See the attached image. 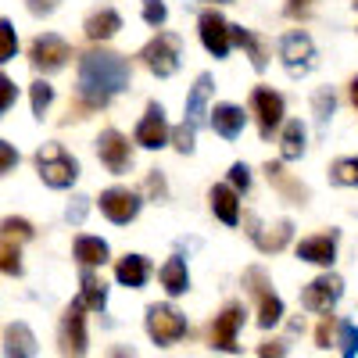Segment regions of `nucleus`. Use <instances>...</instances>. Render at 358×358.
<instances>
[{
    "label": "nucleus",
    "mask_w": 358,
    "mask_h": 358,
    "mask_svg": "<svg viewBox=\"0 0 358 358\" xmlns=\"http://www.w3.org/2000/svg\"><path fill=\"white\" fill-rule=\"evenodd\" d=\"M33 241V222L29 219H4L0 222V273L18 276L22 273V244Z\"/></svg>",
    "instance_id": "nucleus-3"
},
{
    "label": "nucleus",
    "mask_w": 358,
    "mask_h": 358,
    "mask_svg": "<svg viewBox=\"0 0 358 358\" xmlns=\"http://www.w3.org/2000/svg\"><path fill=\"white\" fill-rule=\"evenodd\" d=\"M57 4H62V0H25V8L33 11L36 18H43V15H54V11H57Z\"/></svg>",
    "instance_id": "nucleus-44"
},
{
    "label": "nucleus",
    "mask_w": 358,
    "mask_h": 358,
    "mask_svg": "<svg viewBox=\"0 0 358 358\" xmlns=\"http://www.w3.org/2000/svg\"><path fill=\"white\" fill-rule=\"evenodd\" d=\"M15 97H18V86H15V79H8L4 72H0V115H4V111L15 104Z\"/></svg>",
    "instance_id": "nucleus-40"
},
{
    "label": "nucleus",
    "mask_w": 358,
    "mask_h": 358,
    "mask_svg": "<svg viewBox=\"0 0 358 358\" xmlns=\"http://www.w3.org/2000/svg\"><path fill=\"white\" fill-rule=\"evenodd\" d=\"M115 276H118V283L122 287H143L147 283V276H151V262H147L143 255H126V258H118V265H115Z\"/></svg>",
    "instance_id": "nucleus-20"
},
{
    "label": "nucleus",
    "mask_w": 358,
    "mask_h": 358,
    "mask_svg": "<svg viewBox=\"0 0 358 358\" xmlns=\"http://www.w3.org/2000/svg\"><path fill=\"white\" fill-rule=\"evenodd\" d=\"M312 4H315V0H287V15L290 18H301V15L312 11Z\"/></svg>",
    "instance_id": "nucleus-45"
},
{
    "label": "nucleus",
    "mask_w": 358,
    "mask_h": 358,
    "mask_svg": "<svg viewBox=\"0 0 358 358\" xmlns=\"http://www.w3.org/2000/svg\"><path fill=\"white\" fill-rule=\"evenodd\" d=\"M101 212L115 226H126L140 215V194H133L129 187H111V190L101 194Z\"/></svg>",
    "instance_id": "nucleus-12"
},
{
    "label": "nucleus",
    "mask_w": 358,
    "mask_h": 358,
    "mask_svg": "<svg viewBox=\"0 0 358 358\" xmlns=\"http://www.w3.org/2000/svg\"><path fill=\"white\" fill-rule=\"evenodd\" d=\"M162 287H165L172 297H179V294L190 290V273H187V262H183V258H169V262L162 265Z\"/></svg>",
    "instance_id": "nucleus-28"
},
{
    "label": "nucleus",
    "mask_w": 358,
    "mask_h": 358,
    "mask_svg": "<svg viewBox=\"0 0 358 358\" xmlns=\"http://www.w3.org/2000/svg\"><path fill=\"white\" fill-rule=\"evenodd\" d=\"M36 169H40V179L47 187H54V190L72 187L76 176H79V162L65 151L62 143H43L36 151Z\"/></svg>",
    "instance_id": "nucleus-2"
},
{
    "label": "nucleus",
    "mask_w": 358,
    "mask_h": 358,
    "mask_svg": "<svg viewBox=\"0 0 358 358\" xmlns=\"http://www.w3.org/2000/svg\"><path fill=\"white\" fill-rule=\"evenodd\" d=\"M337 326H341V322H337L334 315H322L319 330H315V344H319V348H330V344H334V334H337Z\"/></svg>",
    "instance_id": "nucleus-37"
},
{
    "label": "nucleus",
    "mask_w": 358,
    "mask_h": 358,
    "mask_svg": "<svg viewBox=\"0 0 358 358\" xmlns=\"http://www.w3.org/2000/svg\"><path fill=\"white\" fill-rule=\"evenodd\" d=\"M69 57H72L69 43L62 36H54V33H43V36H36L33 43H29V65H33L36 72H57V69H65Z\"/></svg>",
    "instance_id": "nucleus-8"
},
{
    "label": "nucleus",
    "mask_w": 358,
    "mask_h": 358,
    "mask_svg": "<svg viewBox=\"0 0 358 358\" xmlns=\"http://www.w3.org/2000/svg\"><path fill=\"white\" fill-rule=\"evenodd\" d=\"M297 258L312 262V265H334V258H337V233H319V236L301 241L297 244Z\"/></svg>",
    "instance_id": "nucleus-17"
},
{
    "label": "nucleus",
    "mask_w": 358,
    "mask_h": 358,
    "mask_svg": "<svg viewBox=\"0 0 358 358\" xmlns=\"http://www.w3.org/2000/svg\"><path fill=\"white\" fill-rule=\"evenodd\" d=\"M147 190H151V197H158V201H165L169 197V187H165V176L155 169L151 176H147Z\"/></svg>",
    "instance_id": "nucleus-42"
},
{
    "label": "nucleus",
    "mask_w": 358,
    "mask_h": 358,
    "mask_svg": "<svg viewBox=\"0 0 358 358\" xmlns=\"http://www.w3.org/2000/svg\"><path fill=\"white\" fill-rule=\"evenodd\" d=\"M280 57L290 76H305L315 69V43L308 33H301V29H294V33H287L280 40Z\"/></svg>",
    "instance_id": "nucleus-7"
},
{
    "label": "nucleus",
    "mask_w": 358,
    "mask_h": 358,
    "mask_svg": "<svg viewBox=\"0 0 358 358\" xmlns=\"http://www.w3.org/2000/svg\"><path fill=\"white\" fill-rule=\"evenodd\" d=\"M215 4H219V0H215Z\"/></svg>",
    "instance_id": "nucleus-49"
},
{
    "label": "nucleus",
    "mask_w": 358,
    "mask_h": 358,
    "mask_svg": "<svg viewBox=\"0 0 358 358\" xmlns=\"http://www.w3.org/2000/svg\"><path fill=\"white\" fill-rule=\"evenodd\" d=\"M86 215V197H76V204H69V222H83Z\"/></svg>",
    "instance_id": "nucleus-46"
},
{
    "label": "nucleus",
    "mask_w": 358,
    "mask_h": 358,
    "mask_svg": "<svg viewBox=\"0 0 358 358\" xmlns=\"http://www.w3.org/2000/svg\"><path fill=\"white\" fill-rule=\"evenodd\" d=\"M312 108H315V126L326 129V122H330V115H334V108H337L334 90H319V94L312 97Z\"/></svg>",
    "instance_id": "nucleus-32"
},
{
    "label": "nucleus",
    "mask_w": 358,
    "mask_h": 358,
    "mask_svg": "<svg viewBox=\"0 0 358 358\" xmlns=\"http://www.w3.org/2000/svg\"><path fill=\"white\" fill-rule=\"evenodd\" d=\"M248 226H251V229H248V233H251V241H255L262 251H283V248H287V241H290V233H294V226H290L287 219H283V222H276L268 233L258 226V219H255V215H248Z\"/></svg>",
    "instance_id": "nucleus-19"
},
{
    "label": "nucleus",
    "mask_w": 358,
    "mask_h": 358,
    "mask_svg": "<svg viewBox=\"0 0 358 358\" xmlns=\"http://www.w3.org/2000/svg\"><path fill=\"white\" fill-rule=\"evenodd\" d=\"M4 358H36V334L25 322H11L4 330Z\"/></svg>",
    "instance_id": "nucleus-18"
},
{
    "label": "nucleus",
    "mask_w": 358,
    "mask_h": 358,
    "mask_svg": "<svg viewBox=\"0 0 358 358\" xmlns=\"http://www.w3.org/2000/svg\"><path fill=\"white\" fill-rule=\"evenodd\" d=\"M208 201H212V212H215L226 226L241 222V201H236V190H233V187H212Z\"/></svg>",
    "instance_id": "nucleus-24"
},
{
    "label": "nucleus",
    "mask_w": 358,
    "mask_h": 358,
    "mask_svg": "<svg viewBox=\"0 0 358 358\" xmlns=\"http://www.w3.org/2000/svg\"><path fill=\"white\" fill-rule=\"evenodd\" d=\"M208 97H212V76H197L190 97H187V122L197 129L208 115Z\"/></svg>",
    "instance_id": "nucleus-23"
},
{
    "label": "nucleus",
    "mask_w": 358,
    "mask_h": 358,
    "mask_svg": "<svg viewBox=\"0 0 358 358\" xmlns=\"http://www.w3.org/2000/svg\"><path fill=\"white\" fill-rule=\"evenodd\" d=\"M143 322H147V334H151V341L158 348H169V344L187 337V319L179 315L172 305H151Z\"/></svg>",
    "instance_id": "nucleus-6"
},
{
    "label": "nucleus",
    "mask_w": 358,
    "mask_h": 358,
    "mask_svg": "<svg viewBox=\"0 0 358 358\" xmlns=\"http://www.w3.org/2000/svg\"><path fill=\"white\" fill-rule=\"evenodd\" d=\"M129 76H133V69L122 54L90 50L79 62V94L86 97L90 108H104L115 94H122L129 86Z\"/></svg>",
    "instance_id": "nucleus-1"
},
{
    "label": "nucleus",
    "mask_w": 358,
    "mask_h": 358,
    "mask_svg": "<svg viewBox=\"0 0 358 358\" xmlns=\"http://www.w3.org/2000/svg\"><path fill=\"white\" fill-rule=\"evenodd\" d=\"M169 122H165V108L158 101L147 104V115L140 118V126H136V143L147 147V151H158V147L169 143Z\"/></svg>",
    "instance_id": "nucleus-16"
},
{
    "label": "nucleus",
    "mask_w": 358,
    "mask_h": 358,
    "mask_svg": "<svg viewBox=\"0 0 358 358\" xmlns=\"http://www.w3.org/2000/svg\"><path fill=\"white\" fill-rule=\"evenodd\" d=\"M280 155H283L287 162H294V158H301V155H305V126L297 122V118L283 126V136H280Z\"/></svg>",
    "instance_id": "nucleus-29"
},
{
    "label": "nucleus",
    "mask_w": 358,
    "mask_h": 358,
    "mask_svg": "<svg viewBox=\"0 0 358 358\" xmlns=\"http://www.w3.org/2000/svg\"><path fill=\"white\" fill-rule=\"evenodd\" d=\"M83 290H79V301L90 308V312H104L108 305V283L94 273V268H83Z\"/></svg>",
    "instance_id": "nucleus-22"
},
{
    "label": "nucleus",
    "mask_w": 358,
    "mask_h": 358,
    "mask_svg": "<svg viewBox=\"0 0 358 358\" xmlns=\"http://www.w3.org/2000/svg\"><path fill=\"white\" fill-rule=\"evenodd\" d=\"M194 140H197V129H194L190 122H183V126L172 129V143H176L179 155H190V151H194Z\"/></svg>",
    "instance_id": "nucleus-36"
},
{
    "label": "nucleus",
    "mask_w": 358,
    "mask_h": 358,
    "mask_svg": "<svg viewBox=\"0 0 358 358\" xmlns=\"http://www.w3.org/2000/svg\"><path fill=\"white\" fill-rule=\"evenodd\" d=\"M15 165H18V151H15L8 140H0V176H8Z\"/></svg>",
    "instance_id": "nucleus-41"
},
{
    "label": "nucleus",
    "mask_w": 358,
    "mask_h": 358,
    "mask_svg": "<svg viewBox=\"0 0 358 358\" xmlns=\"http://www.w3.org/2000/svg\"><path fill=\"white\" fill-rule=\"evenodd\" d=\"M244 108H236V104H215V111H212V126H215V133L219 136H226V140H236L241 136V129H244Z\"/></svg>",
    "instance_id": "nucleus-21"
},
{
    "label": "nucleus",
    "mask_w": 358,
    "mask_h": 358,
    "mask_svg": "<svg viewBox=\"0 0 358 358\" xmlns=\"http://www.w3.org/2000/svg\"><path fill=\"white\" fill-rule=\"evenodd\" d=\"M258 358H287V344L283 341H262Z\"/></svg>",
    "instance_id": "nucleus-43"
},
{
    "label": "nucleus",
    "mask_w": 358,
    "mask_h": 358,
    "mask_svg": "<svg viewBox=\"0 0 358 358\" xmlns=\"http://www.w3.org/2000/svg\"><path fill=\"white\" fill-rule=\"evenodd\" d=\"M229 187H233L236 194H241V190H248V187H251V169H248L244 162H236V165L229 169Z\"/></svg>",
    "instance_id": "nucleus-39"
},
{
    "label": "nucleus",
    "mask_w": 358,
    "mask_h": 358,
    "mask_svg": "<svg viewBox=\"0 0 358 358\" xmlns=\"http://www.w3.org/2000/svg\"><path fill=\"white\" fill-rule=\"evenodd\" d=\"M50 101H54V86L43 83V79H36V83H33V115L43 118L47 108H50Z\"/></svg>",
    "instance_id": "nucleus-35"
},
{
    "label": "nucleus",
    "mask_w": 358,
    "mask_h": 358,
    "mask_svg": "<svg viewBox=\"0 0 358 358\" xmlns=\"http://www.w3.org/2000/svg\"><path fill=\"white\" fill-rule=\"evenodd\" d=\"M241 326H244V305L229 301L212 322V348L215 351H236V334H241Z\"/></svg>",
    "instance_id": "nucleus-15"
},
{
    "label": "nucleus",
    "mask_w": 358,
    "mask_h": 358,
    "mask_svg": "<svg viewBox=\"0 0 358 358\" xmlns=\"http://www.w3.org/2000/svg\"><path fill=\"white\" fill-rule=\"evenodd\" d=\"M330 179H334L337 187H358V155L334 162L330 165Z\"/></svg>",
    "instance_id": "nucleus-31"
},
{
    "label": "nucleus",
    "mask_w": 358,
    "mask_h": 358,
    "mask_svg": "<svg viewBox=\"0 0 358 358\" xmlns=\"http://www.w3.org/2000/svg\"><path fill=\"white\" fill-rule=\"evenodd\" d=\"M233 43L248 47V54H251V65H255L258 72L268 65V57H265V43H262L255 33H248V29H236V25H233Z\"/></svg>",
    "instance_id": "nucleus-30"
},
{
    "label": "nucleus",
    "mask_w": 358,
    "mask_h": 358,
    "mask_svg": "<svg viewBox=\"0 0 358 358\" xmlns=\"http://www.w3.org/2000/svg\"><path fill=\"white\" fill-rule=\"evenodd\" d=\"M108 358H133V351H129V348H122V344H115V348L108 351Z\"/></svg>",
    "instance_id": "nucleus-47"
},
{
    "label": "nucleus",
    "mask_w": 358,
    "mask_h": 358,
    "mask_svg": "<svg viewBox=\"0 0 358 358\" xmlns=\"http://www.w3.org/2000/svg\"><path fill=\"white\" fill-rule=\"evenodd\" d=\"M251 111L258 115V129H262L265 140L283 126V97L276 90H268V86L251 90Z\"/></svg>",
    "instance_id": "nucleus-10"
},
{
    "label": "nucleus",
    "mask_w": 358,
    "mask_h": 358,
    "mask_svg": "<svg viewBox=\"0 0 358 358\" xmlns=\"http://www.w3.org/2000/svg\"><path fill=\"white\" fill-rule=\"evenodd\" d=\"M248 283H251V294L258 297V326L262 330H273L283 319V301L276 297V290L268 287V276L262 268H248Z\"/></svg>",
    "instance_id": "nucleus-9"
},
{
    "label": "nucleus",
    "mask_w": 358,
    "mask_h": 358,
    "mask_svg": "<svg viewBox=\"0 0 358 358\" xmlns=\"http://www.w3.org/2000/svg\"><path fill=\"white\" fill-rule=\"evenodd\" d=\"M97 155L108 165V172H115V176H122L133 165V147H129V140L118 133V129H104L97 136Z\"/></svg>",
    "instance_id": "nucleus-11"
},
{
    "label": "nucleus",
    "mask_w": 358,
    "mask_h": 358,
    "mask_svg": "<svg viewBox=\"0 0 358 358\" xmlns=\"http://www.w3.org/2000/svg\"><path fill=\"white\" fill-rule=\"evenodd\" d=\"M265 176H268V183H273L287 201H297V204H301V201L308 197V190H305L301 183H297V179H290V176L283 172V165H280V162H268V165H265Z\"/></svg>",
    "instance_id": "nucleus-27"
},
{
    "label": "nucleus",
    "mask_w": 358,
    "mask_h": 358,
    "mask_svg": "<svg viewBox=\"0 0 358 358\" xmlns=\"http://www.w3.org/2000/svg\"><path fill=\"white\" fill-rule=\"evenodd\" d=\"M165 18H169V11L162 0H143V22L147 25H165Z\"/></svg>",
    "instance_id": "nucleus-38"
},
{
    "label": "nucleus",
    "mask_w": 358,
    "mask_h": 358,
    "mask_svg": "<svg viewBox=\"0 0 358 358\" xmlns=\"http://www.w3.org/2000/svg\"><path fill=\"white\" fill-rule=\"evenodd\" d=\"M201 43H204L208 54L226 57L229 47H233V25H229L219 11H204V15H201Z\"/></svg>",
    "instance_id": "nucleus-14"
},
{
    "label": "nucleus",
    "mask_w": 358,
    "mask_h": 358,
    "mask_svg": "<svg viewBox=\"0 0 358 358\" xmlns=\"http://www.w3.org/2000/svg\"><path fill=\"white\" fill-rule=\"evenodd\" d=\"M86 36L90 40H111L118 29H122V18H118V11H111V8H101V11H94L86 18Z\"/></svg>",
    "instance_id": "nucleus-25"
},
{
    "label": "nucleus",
    "mask_w": 358,
    "mask_h": 358,
    "mask_svg": "<svg viewBox=\"0 0 358 358\" xmlns=\"http://www.w3.org/2000/svg\"><path fill=\"white\" fill-rule=\"evenodd\" d=\"M15 54H18V33L8 18H0V65L11 62Z\"/></svg>",
    "instance_id": "nucleus-33"
},
{
    "label": "nucleus",
    "mask_w": 358,
    "mask_h": 358,
    "mask_svg": "<svg viewBox=\"0 0 358 358\" xmlns=\"http://www.w3.org/2000/svg\"><path fill=\"white\" fill-rule=\"evenodd\" d=\"M351 101H355V104H358V79H355V83H351Z\"/></svg>",
    "instance_id": "nucleus-48"
},
{
    "label": "nucleus",
    "mask_w": 358,
    "mask_h": 358,
    "mask_svg": "<svg viewBox=\"0 0 358 358\" xmlns=\"http://www.w3.org/2000/svg\"><path fill=\"white\" fill-rule=\"evenodd\" d=\"M86 305L76 301L65 308V315H62V326H57V344H62V358H86V344H90V337H86Z\"/></svg>",
    "instance_id": "nucleus-5"
},
{
    "label": "nucleus",
    "mask_w": 358,
    "mask_h": 358,
    "mask_svg": "<svg viewBox=\"0 0 358 358\" xmlns=\"http://www.w3.org/2000/svg\"><path fill=\"white\" fill-rule=\"evenodd\" d=\"M140 57L158 79H169V76H176L179 62H183V40H179L176 33H158L151 43L143 47Z\"/></svg>",
    "instance_id": "nucleus-4"
},
{
    "label": "nucleus",
    "mask_w": 358,
    "mask_h": 358,
    "mask_svg": "<svg viewBox=\"0 0 358 358\" xmlns=\"http://www.w3.org/2000/svg\"><path fill=\"white\" fill-rule=\"evenodd\" d=\"M341 294H344V280L334 276V273H326V276H319V280H312V283L305 287L301 305H305L308 312H330V308L341 301Z\"/></svg>",
    "instance_id": "nucleus-13"
},
{
    "label": "nucleus",
    "mask_w": 358,
    "mask_h": 358,
    "mask_svg": "<svg viewBox=\"0 0 358 358\" xmlns=\"http://www.w3.org/2000/svg\"><path fill=\"white\" fill-rule=\"evenodd\" d=\"M337 344H341V355L344 358H355L358 355V326L355 322H341L337 326Z\"/></svg>",
    "instance_id": "nucleus-34"
},
{
    "label": "nucleus",
    "mask_w": 358,
    "mask_h": 358,
    "mask_svg": "<svg viewBox=\"0 0 358 358\" xmlns=\"http://www.w3.org/2000/svg\"><path fill=\"white\" fill-rule=\"evenodd\" d=\"M76 262L83 268H94V265H104L108 262V244L101 236H76Z\"/></svg>",
    "instance_id": "nucleus-26"
}]
</instances>
